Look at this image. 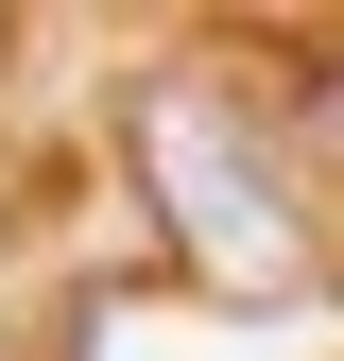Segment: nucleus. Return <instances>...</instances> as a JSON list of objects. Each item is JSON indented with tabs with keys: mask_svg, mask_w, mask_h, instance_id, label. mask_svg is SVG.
Returning <instances> with one entry per match:
<instances>
[{
	"mask_svg": "<svg viewBox=\"0 0 344 361\" xmlns=\"http://www.w3.org/2000/svg\"><path fill=\"white\" fill-rule=\"evenodd\" d=\"M138 155H155V207H172L207 293H310V207L276 190V155L207 86H138Z\"/></svg>",
	"mask_w": 344,
	"mask_h": 361,
	"instance_id": "obj_1",
	"label": "nucleus"
},
{
	"mask_svg": "<svg viewBox=\"0 0 344 361\" xmlns=\"http://www.w3.org/2000/svg\"><path fill=\"white\" fill-rule=\"evenodd\" d=\"M0 52H18V18H0Z\"/></svg>",
	"mask_w": 344,
	"mask_h": 361,
	"instance_id": "obj_2",
	"label": "nucleus"
}]
</instances>
